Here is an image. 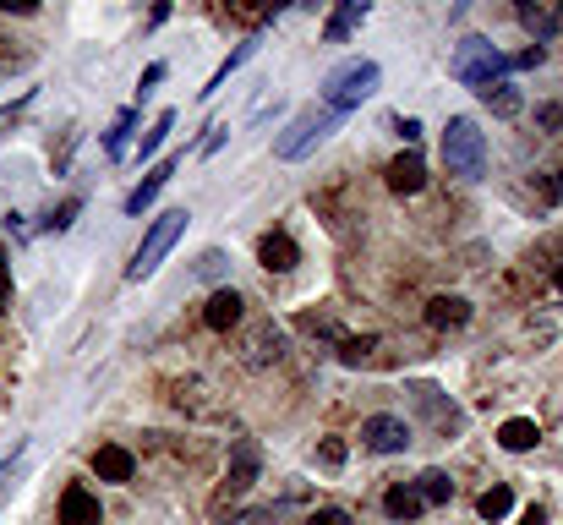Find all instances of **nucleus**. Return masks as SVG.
<instances>
[{
  "label": "nucleus",
  "mask_w": 563,
  "mask_h": 525,
  "mask_svg": "<svg viewBox=\"0 0 563 525\" xmlns=\"http://www.w3.org/2000/svg\"><path fill=\"white\" fill-rule=\"evenodd\" d=\"M416 493L427 498V504H449V498H454L449 471H421V476H416Z\"/></svg>",
  "instance_id": "obj_21"
},
{
  "label": "nucleus",
  "mask_w": 563,
  "mask_h": 525,
  "mask_svg": "<svg viewBox=\"0 0 563 525\" xmlns=\"http://www.w3.org/2000/svg\"><path fill=\"white\" fill-rule=\"evenodd\" d=\"M170 132H175V115L164 110L159 121H154V126H148V132H143V148H137V159H148V154H154V148H159V143H164V137H170Z\"/></svg>",
  "instance_id": "obj_27"
},
{
  "label": "nucleus",
  "mask_w": 563,
  "mask_h": 525,
  "mask_svg": "<svg viewBox=\"0 0 563 525\" xmlns=\"http://www.w3.org/2000/svg\"><path fill=\"white\" fill-rule=\"evenodd\" d=\"M509 72H514V61L503 50H492L487 39H465L460 50H454V77L476 93L492 88V83H509Z\"/></svg>",
  "instance_id": "obj_3"
},
{
  "label": "nucleus",
  "mask_w": 563,
  "mask_h": 525,
  "mask_svg": "<svg viewBox=\"0 0 563 525\" xmlns=\"http://www.w3.org/2000/svg\"><path fill=\"white\" fill-rule=\"evenodd\" d=\"M307 525H350V515H345V509H318Z\"/></svg>",
  "instance_id": "obj_35"
},
{
  "label": "nucleus",
  "mask_w": 563,
  "mask_h": 525,
  "mask_svg": "<svg viewBox=\"0 0 563 525\" xmlns=\"http://www.w3.org/2000/svg\"><path fill=\"white\" fill-rule=\"evenodd\" d=\"M520 22L536 33V44H547V39L558 33V11L542 6V0H520Z\"/></svg>",
  "instance_id": "obj_17"
},
{
  "label": "nucleus",
  "mask_w": 563,
  "mask_h": 525,
  "mask_svg": "<svg viewBox=\"0 0 563 525\" xmlns=\"http://www.w3.org/2000/svg\"><path fill=\"white\" fill-rule=\"evenodd\" d=\"M476 509H482V520H503L514 509V493L509 487H487V493L476 498Z\"/></svg>",
  "instance_id": "obj_24"
},
{
  "label": "nucleus",
  "mask_w": 563,
  "mask_h": 525,
  "mask_svg": "<svg viewBox=\"0 0 563 525\" xmlns=\"http://www.w3.org/2000/svg\"><path fill=\"white\" fill-rule=\"evenodd\" d=\"M175 165H181V159H159V165H154V170L143 175V181L132 186V197H126V214H143V208H154V197L164 192V186H170Z\"/></svg>",
  "instance_id": "obj_11"
},
{
  "label": "nucleus",
  "mask_w": 563,
  "mask_h": 525,
  "mask_svg": "<svg viewBox=\"0 0 563 525\" xmlns=\"http://www.w3.org/2000/svg\"><path fill=\"white\" fill-rule=\"evenodd\" d=\"M252 55H257V39H246V44H241V50H230V61H225V66H219V72H214V77H208V88H203V93H219V88H225V83H230V72H236V66H246V61H252Z\"/></svg>",
  "instance_id": "obj_22"
},
{
  "label": "nucleus",
  "mask_w": 563,
  "mask_h": 525,
  "mask_svg": "<svg viewBox=\"0 0 563 525\" xmlns=\"http://www.w3.org/2000/svg\"><path fill=\"white\" fill-rule=\"evenodd\" d=\"M6 307H11V263L0 258V312H6Z\"/></svg>",
  "instance_id": "obj_36"
},
{
  "label": "nucleus",
  "mask_w": 563,
  "mask_h": 525,
  "mask_svg": "<svg viewBox=\"0 0 563 525\" xmlns=\"http://www.w3.org/2000/svg\"><path fill=\"white\" fill-rule=\"evenodd\" d=\"M482 99H487L492 115H503V121H509V115H520V104H525L514 83H492V88H482Z\"/></svg>",
  "instance_id": "obj_20"
},
{
  "label": "nucleus",
  "mask_w": 563,
  "mask_h": 525,
  "mask_svg": "<svg viewBox=\"0 0 563 525\" xmlns=\"http://www.w3.org/2000/svg\"><path fill=\"white\" fill-rule=\"evenodd\" d=\"M93 476H99V482H132L137 476L132 449H121V443H99V449H93Z\"/></svg>",
  "instance_id": "obj_8"
},
{
  "label": "nucleus",
  "mask_w": 563,
  "mask_h": 525,
  "mask_svg": "<svg viewBox=\"0 0 563 525\" xmlns=\"http://www.w3.org/2000/svg\"><path fill=\"white\" fill-rule=\"evenodd\" d=\"M421 509H427V498L416 493V487H389V493H383V515L389 520H421Z\"/></svg>",
  "instance_id": "obj_16"
},
{
  "label": "nucleus",
  "mask_w": 563,
  "mask_h": 525,
  "mask_svg": "<svg viewBox=\"0 0 563 525\" xmlns=\"http://www.w3.org/2000/svg\"><path fill=\"white\" fill-rule=\"evenodd\" d=\"M257 263H263L268 274H290V268L301 263V252H296V241H290L285 230H268V236L257 241Z\"/></svg>",
  "instance_id": "obj_9"
},
{
  "label": "nucleus",
  "mask_w": 563,
  "mask_h": 525,
  "mask_svg": "<svg viewBox=\"0 0 563 525\" xmlns=\"http://www.w3.org/2000/svg\"><path fill=\"white\" fill-rule=\"evenodd\" d=\"M197 274H203V279H219V274H225V252H203V263H197Z\"/></svg>",
  "instance_id": "obj_31"
},
{
  "label": "nucleus",
  "mask_w": 563,
  "mask_h": 525,
  "mask_svg": "<svg viewBox=\"0 0 563 525\" xmlns=\"http://www.w3.org/2000/svg\"><path fill=\"white\" fill-rule=\"evenodd\" d=\"M465 318H471V301L465 296H432L427 301V323L432 329H460Z\"/></svg>",
  "instance_id": "obj_15"
},
{
  "label": "nucleus",
  "mask_w": 563,
  "mask_h": 525,
  "mask_svg": "<svg viewBox=\"0 0 563 525\" xmlns=\"http://www.w3.org/2000/svg\"><path fill=\"white\" fill-rule=\"evenodd\" d=\"M558 290H563V268H558Z\"/></svg>",
  "instance_id": "obj_39"
},
{
  "label": "nucleus",
  "mask_w": 563,
  "mask_h": 525,
  "mask_svg": "<svg viewBox=\"0 0 563 525\" xmlns=\"http://www.w3.org/2000/svg\"><path fill=\"white\" fill-rule=\"evenodd\" d=\"M301 329H307V334H339L334 318H318V312H301Z\"/></svg>",
  "instance_id": "obj_32"
},
{
  "label": "nucleus",
  "mask_w": 563,
  "mask_h": 525,
  "mask_svg": "<svg viewBox=\"0 0 563 525\" xmlns=\"http://www.w3.org/2000/svg\"><path fill=\"white\" fill-rule=\"evenodd\" d=\"M334 126H339V115L328 110V104H307V110H301L296 121H290L285 132H279L274 154H279V159H301V154H312V148H318L323 137L334 132Z\"/></svg>",
  "instance_id": "obj_5"
},
{
  "label": "nucleus",
  "mask_w": 563,
  "mask_h": 525,
  "mask_svg": "<svg viewBox=\"0 0 563 525\" xmlns=\"http://www.w3.org/2000/svg\"><path fill=\"white\" fill-rule=\"evenodd\" d=\"M394 132H400V137H405L410 148L421 143V121H410V115H394Z\"/></svg>",
  "instance_id": "obj_33"
},
{
  "label": "nucleus",
  "mask_w": 563,
  "mask_h": 525,
  "mask_svg": "<svg viewBox=\"0 0 563 525\" xmlns=\"http://www.w3.org/2000/svg\"><path fill=\"white\" fill-rule=\"evenodd\" d=\"M104 515H99V498L88 493L82 482H72L61 493V525H99Z\"/></svg>",
  "instance_id": "obj_13"
},
{
  "label": "nucleus",
  "mask_w": 563,
  "mask_h": 525,
  "mask_svg": "<svg viewBox=\"0 0 563 525\" xmlns=\"http://www.w3.org/2000/svg\"><path fill=\"white\" fill-rule=\"evenodd\" d=\"M361 22H367V6H361V0H345V6L334 11V17H328V44H339V39H350V33L361 28Z\"/></svg>",
  "instance_id": "obj_19"
},
{
  "label": "nucleus",
  "mask_w": 563,
  "mask_h": 525,
  "mask_svg": "<svg viewBox=\"0 0 563 525\" xmlns=\"http://www.w3.org/2000/svg\"><path fill=\"white\" fill-rule=\"evenodd\" d=\"M536 438H542V433H536V422H531V416H514V422H503V427H498V443H503L509 454L536 449Z\"/></svg>",
  "instance_id": "obj_18"
},
{
  "label": "nucleus",
  "mask_w": 563,
  "mask_h": 525,
  "mask_svg": "<svg viewBox=\"0 0 563 525\" xmlns=\"http://www.w3.org/2000/svg\"><path fill=\"white\" fill-rule=\"evenodd\" d=\"M416 405H421V416H427L438 433H460V411L443 400V389H432V383H416Z\"/></svg>",
  "instance_id": "obj_12"
},
{
  "label": "nucleus",
  "mask_w": 563,
  "mask_h": 525,
  "mask_svg": "<svg viewBox=\"0 0 563 525\" xmlns=\"http://www.w3.org/2000/svg\"><path fill=\"white\" fill-rule=\"evenodd\" d=\"M132 121H137V110H121V115H115V126L104 132V154H110V159L126 154V132H132Z\"/></svg>",
  "instance_id": "obj_25"
},
{
  "label": "nucleus",
  "mask_w": 563,
  "mask_h": 525,
  "mask_svg": "<svg viewBox=\"0 0 563 525\" xmlns=\"http://www.w3.org/2000/svg\"><path fill=\"white\" fill-rule=\"evenodd\" d=\"M186 208H170V214H159L154 225H148V236H143V247L132 252V263H126V279H148L154 274V268L164 263V252L175 247V241H181V230H186Z\"/></svg>",
  "instance_id": "obj_4"
},
{
  "label": "nucleus",
  "mask_w": 563,
  "mask_h": 525,
  "mask_svg": "<svg viewBox=\"0 0 563 525\" xmlns=\"http://www.w3.org/2000/svg\"><path fill=\"white\" fill-rule=\"evenodd\" d=\"M361 443H367L372 454H405L410 449V427L400 416H367L361 422Z\"/></svg>",
  "instance_id": "obj_7"
},
{
  "label": "nucleus",
  "mask_w": 563,
  "mask_h": 525,
  "mask_svg": "<svg viewBox=\"0 0 563 525\" xmlns=\"http://www.w3.org/2000/svg\"><path fill=\"white\" fill-rule=\"evenodd\" d=\"M257 471H263V449H257V438H236V449H230V471H225V487H219L214 509H225L230 498H241L246 487L257 482Z\"/></svg>",
  "instance_id": "obj_6"
},
{
  "label": "nucleus",
  "mask_w": 563,
  "mask_h": 525,
  "mask_svg": "<svg viewBox=\"0 0 563 525\" xmlns=\"http://www.w3.org/2000/svg\"><path fill=\"white\" fill-rule=\"evenodd\" d=\"M542 44H531V50H520V55H514V72H531V66H542Z\"/></svg>",
  "instance_id": "obj_34"
},
{
  "label": "nucleus",
  "mask_w": 563,
  "mask_h": 525,
  "mask_svg": "<svg viewBox=\"0 0 563 525\" xmlns=\"http://www.w3.org/2000/svg\"><path fill=\"white\" fill-rule=\"evenodd\" d=\"M443 165H449V175L482 181V170H487V137H482V126H476L471 115H454V121L443 126Z\"/></svg>",
  "instance_id": "obj_2"
},
{
  "label": "nucleus",
  "mask_w": 563,
  "mask_h": 525,
  "mask_svg": "<svg viewBox=\"0 0 563 525\" xmlns=\"http://www.w3.org/2000/svg\"><path fill=\"white\" fill-rule=\"evenodd\" d=\"M514 525H547V515H542V509H525V515L514 520Z\"/></svg>",
  "instance_id": "obj_38"
},
{
  "label": "nucleus",
  "mask_w": 563,
  "mask_h": 525,
  "mask_svg": "<svg viewBox=\"0 0 563 525\" xmlns=\"http://www.w3.org/2000/svg\"><path fill=\"white\" fill-rule=\"evenodd\" d=\"M372 350H378V340H372V334H350V340H339V361H350V367H361V361L372 356Z\"/></svg>",
  "instance_id": "obj_26"
},
{
  "label": "nucleus",
  "mask_w": 563,
  "mask_h": 525,
  "mask_svg": "<svg viewBox=\"0 0 563 525\" xmlns=\"http://www.w3.org/2000/svg\"><path fill=\"white\" fill-rule=\"evenodd\" d=\"M203 383H175V405L181 411H197V416H214V400H203Z\"/></svg>",
  "instance_id": "obj_23"
},
{
  "label": "nucleus",
  "mask_w": 563,
  "mask_h": 525,
  "mask_svg": "<svg viewBox=\"0 0 563 525\" xmlns=\"http://www.w3.org/2000/svg\"><path fill=\"white\" fill-rule=\"evenodd\" d=\"M383 83V72H378V61H361V55H350V61H339L334 72L323 77V104L334 115H345V110H356L361 99H372V88Z\"/></svg>",
  "instance_id": "obj_1"
},
{
  "label": "nucleus",
  "mask_w": 563,
  "mask_h": 525,
  "mask_svg": "<svg viewBox=\"0 0 563 525\" xmlns=\"http://www.w3.org/2000/svg\"><path fill=\"white\" fill-rule=\"evenodd\" d=\"M241 307H246V301L236 296V290H214V296H208V307H203V323L214 334H230L241 323Z\"/></svg>",
  "instance_id": "obj_14"
},
{
  "label": "nucleus",
  "mask_w": 563,
  "mask_h": 525,
  "mask_svg": "<svg viewBox=\"0 0 563 525\" xmlns=\"http://www.w3.org/2000/svg\"><path fill=\"white\" fill-rule=\"evenodd\" d=\"M154 83H164V66H159V61H154V66H148V72H143V93H148V88H154Z\"/></svg>",
  "instance_id": "obj_37"
},
{
  "label": "nucleus",
  "mask_w": 563,
  "mask_h": 525,
  "mask_svg": "<svg viewBox=\"0 0 563 525\" xmlns=\"http://www.w3.org/2000/svg\"><path fill=\"white\" fill-rule=\"evenodd\" d=\"M17 460H22V443L11 449V460L0 465V498H6V493H11V482H17Z\"/></svg>",
  "instance_id": "obj_30"
},
{
  "label": "nucleus",
  "mask_w": 563,
  "mask_h": 525,
  "mask_svg": "<svg viewBox=\"0 0 563 525\" xmlns=\"http://www.w3.org/2000/svg\"><path fill=\"white\" fill-rule=\"evenodd\" d=\"M318 460L328 465V471H339V465H345V443H339V438H323V449H318Z\"/></svg>",
  "instance_id": "obj_29"
},
{
  "label": "nucleus",
  "mask_w": 563,
  "mask_h": 525,
  "mask_svg": "<svg viewBox=\"0 0 563 525\" xmlns=\"http://www.w3.org/2000/svg\"><path fill=\"white\" fill-rule=\"evenodd\" d=\"M383 181H389V192L410 197V192H421V186H427V165H421V154L410 148V154L389 159V170H383Z\"/></svg>",
  "instance_id": "obj_10"
},
{
  "label": "nucleus",
  "mask_w": 563,
  "mask_h": 525,
  "mask_svg": "<svg viewBox=\"0 0 563 525\" xmlns=\"http://www.w3.org/2000/svg\"><path fill=\"white\" fill-rule=\"evenodd\" d=\"M77 214H82V203L72 197V203H61V208H55L50 219H44V225H50V230H72V219H77Z\"/></svg>",
  "instance_id": "obj_28"
}]
</instances>
